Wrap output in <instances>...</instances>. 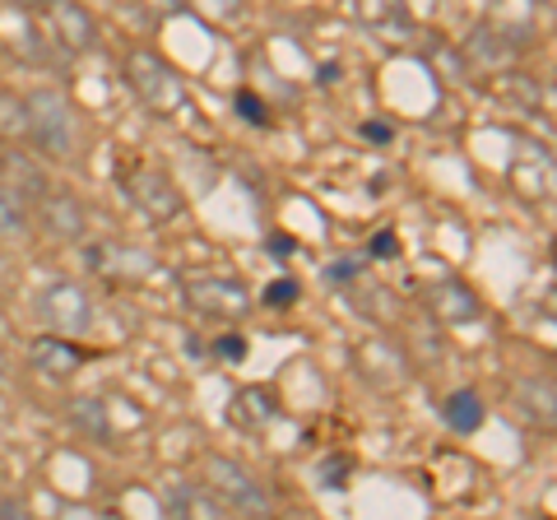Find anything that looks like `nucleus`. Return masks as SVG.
<instances>
[{
  "label": "nucleus",
  "instance_id": "nucleus-1",
  "mask_svg": "<svg viewBox=\"0 0 557 520\" xmlns=\"http://www.w3.org/2000/svg\"><path fill=\"white\" fill-rule=\"evenodd\" d=\"M24 140L38 149V159L47 163H75L84 149V126L79 112L57 84H38L24 94Z\"/></svg>",
  "mask_w": 557,
  "mask_h": 520
},
{
  "label": "nucleus",
  "instance_id": "nucleus-2",
  "mask_svg": "<svg viewBox=\"0 0 557 520\" xmlns=\"http://www.w3.org/2000/svg\"><path fill=\"white\" fill-rule=\"evenodd\" d=\"M121 79L131 84V94L145 102L153 116H172L186 102V79L172 71L168 57L149 47H131L126 57H121Z\"/></svg>",
  "mask_w": 557,
  "mask_h": 520
},
{
  "label": "nucleus",
  "instance_id": "nucleus-3",
  "mask_svg": "<svg viewBox=\"0 0 557 520\" xmlns=\"http://www.w3.org/2000/svg\"><path fill=\"white\" fill-rule=\"evenodd\" d=\"M200 483L214 493L223 516H270V507H274L270 493L260 488V479L233 456H205Z\"/></svg>",
  "mask_w": 557,
  "mask_h": 520
},
{
  "label": "nucleus",
  "instance_id": "nucleus-4",
  "mask_svg": "<svg viewBox=\"0 0 557 520\" xmlns=\"http://www.w3.org/2000/svg\"><path fill=\"white\" fill-rule=\"evenodd\" d=\"M121 196L131 200V210L149 223H177L186 214V196L182 186L153 163H131L121 172Z\"/></svg>",
  "mask_w": 557,
  "mask_h": 520
},
{
  "label": "nucleus",
  "instance_id": "nucleus-5",
  "mask_svg": "<svg viewBox=\"0 0 557 520\" xmlns=\"http://www.w3.org/2000/svg\"><path fill=\"white\" fill-rule=\"evenodd\" d=\"M182 293H186V307L205 321H242L251 311V288L237 274H223V270L190 274Z\"/></svg>",
  "mask_w": 557,
  "mask_h": 520
},
{
  "label": "nucleus",
  "instance_id": "nucleus-6",
  "mask_svg": "<svg viewBox=\"0 0 557 520\" xmlns=\"http://www.w3.org/2000/svg\"><path fill=\"white\" fill-rule=\"evenodd\" d=\"M33 311H38V321L47 331L57 335H84L94 325V293L75 284V280H51L47 288H38V298H33Z\"/></svg>",
  "mask_w": 557,
  "mask_h": 520
},
{
  "label": "nucleus",
  "instance_id": "nucleus-7",
  "mask_svg": "<svg viewBox=\"0 0 557 520\" xmlns=\"http://www.w3.org/2000/svg\"><path fill=\"white\" fill-rule=\"evenodd\" d=\"M28 214H33V228L47 242H57V247L84 242V233H89V210H84V200L65 186H47L42 196L28 205Z\"/></svg>",
  "mask_w": 557,
  "mask_h": 520
},
{
  "label": "nucleus",
  "instance_id": "nucleus-8",
  "mask_svg": "<svg viewBox=\"0 0 557 520\" xmlns=\"http://www.w3.org/2000/svg\"><path fill=\"white\" fill-rule=\"evenodd\" d=\"M42 20H47V42L61 47L65 57H89V51H98V42H102L94 10L79 5V0H47Z\"/></svg>",
  "mask_w": 557,
  "mask_h": 520
},
{
  "label": "nucleus",
  "instance_id": "nucleus-9",
  "mask_svg": "<svg viewBox=\"0 0 557 520\" xmlns=\"http://www.w3.org/2000/svg\"><path fill=\"white\" fill-rule=\"evenodd\" d=\"M354 368L358 376L368 381V386L376 391H399L409 381V358L395 349V344L386 335H368L354 344Z\"/></svg>",
  "mask_w": 557,
  "mask_h": 520
},
{
  "label": "nucleus",
  "instance_id": "nucleus-10",
  "mask_svg": "<svg viewBox=\"0 0 557 520\" xmlns=\"http://www.w3.org/2000/svg\"><path fill=\"white\" fill-rule=\"evenodd\" d=\"M84 362H89V354L75 344V335H38L28 344V368L38 372V376H47V381H70L75 376Z\"/></svg>",
  "mask_w": 557,
  "mask_h": 520
},
{
  "label": "nucleus",
  "instance_id": "nucleus-11",
  "mask_svg": "<svg viewBox=\"0 0 557 520\" xmlns=\"http://www.w3.org/2000/svg\"><path fill=\"white\" fill-rule=\"evenodd\" d=\"M348 14H354V24L358 28H368L372 38H395V42H405L409 33H413V14L405 0H348Z\"/></svg>",
  "mask_w": 557,
  "mask_h": 520
},
{
  "label": "nucleus",
  "instance_id": "nucleus-12",
  "mask_svg": "<svg viewBox=\"0 0 557 520\" xmlns=\"http://www.w3.org/2000/svg\"><path fill=\"white\" fill-rule=\"evenodd\" d=\"M0 186H10L24 205H33L51 186L47 159H33L28 149H0Z\"/></svg>",
  "mask_w": 557,
  "mask_h": 520
},
{
  "label": "nucleus",
  "instance_id": "nucleus-13",
  "mask_svg": "<svg viewBox=\"0 0 557 520\" xmlns=\"http://www.w3.org/2000/svg\"><path fill=\"white\" fill-rule=\"evenodd\" d=\"M525 51V42H516L507 28H493V24H479L465 42V61H474L479 71H507V65Z\"/></svg>",
  "mask_w": 557,
  "mask_h": 520
},
{
  "label": "nucleus",
  "instance_id": "nucleus-14",
  "mask_svg": "<svg viewBox=\"0 0 557 520\" xmlns=\"http://www.w3.org/2000/svg\"><path fill=\"white\" fill-rule=\"evenodd\" d=\"M428 311H432V321H442V325H465L479 317L483 302L465 280H442L428 288Z\"/></svg>",
  "mask_w": 557,
  "mask_h": 520
},
{
  "label": "nucleus",
  "instance_id": "nucleus-15",
  "mask_svg": "<svg viewBox=\"0 0 557 520\" xmlns=\"http://www.w3.org/2000/svg\"><path fill=\"white\" fill-rule=\"evenodd\" d=\"M511 182H516V190L525 200H544L553 190V153L544 145L525 140L520 153H516V163H511Z\"/></svg>",
  "mask_w": 557,
  "mask_h": 520
},
{
  "label": "nucleus",
  "instance_id": "nucleus-16",
  "mask_svg": "<svg viewBox=\"0 0 557 520\" xmlns=\"http://www.w3.org/2000/svg\"><path fill=\"white\" fill-rule=\"evenodd\" d=\"M511 405L516 413L525 419L530 428H553L557 419V391H553V376H525V381H516V391H511Z\"/></svg>",
  "mask_w": 557,
  "mask_h": 520
},
{
  "label": "nucleus",
  "instance_id": "nucleus-17",
  "mask_svg": "<svg viewBox=\"0 0 557 520\" xmlns=\"http://www.w3.org/2000/svg\"><path fill=\"white\" fill-rule=\"evenodd\" d=\"M163 511L182 516V520H214V516H223L214 493H209L200 479H172L163 488Z\"/></svg>",
  "mask_w": 557,
  "mask_h": 520
},
{
  "label": "nucleus",
  "instance_id": "nucleus-18",
  "mask_svg": "<svg viewBox=\"0 0 557 520\" xmlns=\"http://www.w3.org/2000/svg\"><path fill=\"white\" fill-rule=\"evenodd\" d=\"M70 423L102 446H116V437H121V428L112 423V400H102V395H79V400H70Z\"/></svg>",
  "mask_w": 557,
  "mask_h": 520
},
{
  "label": "nucleus",
  "instance_id": "nucleus-19",
  "mask_svg": "<svg viewBox=\"0 0 557 520\" xmlns=\"http://www.w3.org/2000/svg\"><path fill=\"white\" fill-rule=\"evenodd\" d=\"M228 419H233L242 432H260V428H270V423L278 419V400H274V391H270V386H247V391H237V395H233Z\"/></svg>",
  "mask_w": 557,
  "mask_h": 520
},
{
  "label": "nucleus",
  "instance_id": "nucleus-20",
  "mask_svg": "<svg viewBox=\"0 0 557 520\" xmlns=\"http://www.w3.org/2000/svg\"><path fill=\"white\" fill-rule=\"evenodd\" d=\"M483 400H479V391H456V395H446V405H442V419L450 432H479L483 428Z\"/></svg>",
  "mask_w": 557,
  "mask_h": 520
},
{
  "label": "nucleus",
  "instance_id": "nucleus-21",
  "mask_svg": "<svg viewBox=\"0 0 557 520\" xmlns=\"http://www.w3.org/2000/svg\"><path fill=\"white\" fill-rule=\"evenodd\" d=\"M28 228H33L28 205L14 196L10 186H0V247H20V242L28 237Z\"/></svg>",
  "mask_w": 557,
  "mask_h": 520
},
{
  "label": "nucleus",
  "instance_id": "nucleus-22",
  "mask_svg": "<svg viewBox=\"0 0 557 520\" xmlns=\"http://www.w3.org/2000/svg\"><path fill=\"white\" fill-rule=\"evenodd\" d=\"M497 94H502V98H511V102H516V112H530V116L539 112V102H544L539 84H534L530 75H516V71H511V75H502Z\"/></svg>",
  "mask_w": 557,
  "mask_h": 520
},
{
  "label": "nucleus",
  "instance_id": "nucleus-23",
  "mask_svg": "<svg viewBox=\"0 0 557 520\" xmlns=\"http://www.w3.org/2000/svg\"><path fill=\"white\" fill-rule=\"evenodd\" d=\"M24 131H28L24 126V98L0 89V135H5V140H20Z\"/></svg>",
  "mask_w": 557,
  "mask_h": 520
},
{
  "label": "nucleus",
  "instance_id": "nucleus-24",
  "mask_svg": "<svg viewBox=\"0 0 557 520\" xmlns=\"http://www.w3.org/2000/svg\"><path fill=\"white\" fill-rule=\"evenodd\" d=\"M233 108H237V116H242V121H251V126H270V112H265V102H260L251 89H242V94L233 98Z\"/></svg>",
  "mask_w": 557,
  "mask_h": 520
},
{
  "label": "nucleus",
  "instance_id": "nucleus-25",
  "mask_svg": "<svg viewBox=\"0 0 557 520\" xmlns=\"http://www.w3.org/2000/svg\"><path fill=\"white\" fill-rule=\"evenodd\" d=\"M298 280H288V274H284V280H274L270 288H265V298H260V302H265V307H293V302H298Z\"/></svg>",
  "mask_w": 557,
  "mask_h": 520
},
{
  "label": "nucleus",
  "instance_id": "nucleus-26",
  "mask_svg": "<svg viewBox=\"0 0 557 520\" xmlns=\"http://www.w3.org/2000/svg\"><path fill=\"white\" fill-rule=\"evenodd\" d=\"M200 5L214 14V20H223V24H233V20H242V10H247V0H200Z\"/></svg>",
  "mask_w": 557,
  "mask_h": 520
},
{
  "label": "nucleus",
  "instance_id": "nucleus-27",
  "mask_svg": "<svg viewBox=\"0 0 557 520\" xmlns=\"http://www.w3.org/2000/svg\"><path fill=\"white\" fill-rule=\"evenodd\" d=\"M348 470H354V460H348V456H330L325 465H321V479L330 483V488H344V474Z\"/></svg>",
  "mask_w": 557,
  "mask_h": 520
},
{
  "label": "nucleus",
  "instance_id": "nucleus-28",
  "mask_svg": "<svg viewBox=\"0 0 557 520\" xmlns=\"http://www.w3.org/2000/svg\"><path fill=\"white\" fill-rule=\"evenodd\" d=\"M214 349L223 354V358H247V339H237V335H223Z\"/></svg>",
  "mask_w": 557,
  "mask_h": 520
},
{
  "label": "nucleus",
  "instance_id": "nucleus-29",
  "mask_svg": "<svg viewBox=\"0 0 557 520\" xmlns=\"http://www.w3.org/2000/svg\"><path fill=\"white\" fill-rule=\"evenodd\" d=\"M395 247H399L395 233H376V237H372V256H376V260H391V256H395Z\"/></svg>",
  "mask_w": 557,
  "mask_h": 520
},
{
  "label": "nucleus",
  "instance_id": "nucleus-30",
  "mask_svg": "<svg viewBox=\"0 0 557 520\" xmlns=\"http://www.w3.org/2000/svg\"><path fill=\"white\" fill-rule=\"evenodd\" d=\"M0 5H10V10H20V14H42L47 0H0Z\"/></svg>",
  "mask_w": 557,
  "mask_h": 520
},
{
  "label": "nucleus",
  "instance_id": "nucleus-31",
  "mask_svg": "<svg viewBox=\"0 0 557 520\" xmlns=\"http://www.w3.org/2000/svg\"><path fill=\"white\" fill-rule=\"evenodd\" d=\"M362 135H368V140H391L395 126H381V121H368V126H362Z\"/></svg>",
  "mask_w": 557,
  "mask_h": 520
},
{
  "label": "nucleus",
  "instance_id": "nucleus-32",
  "mask_svg": "<svg viewBox=\"0 0 557 520\" xmlns=\"http://www.w3.org/2000/svg\"><path fill=\"white\" fill-rule=\"evenodd\" d=\"M10 376H14V358L0 349V391H10Z\"/></svg>",
  "mask_w": 557,
  "mask_h": 520
},
{
  "label": "nucleus",
  "instance_id": "nucleus-33",
  "mask_svg": "<svg viewBox=\"0 0 557 520\" xmlns=\"http://www.w3.org/2000/svg\"><path fill=\"white\" fill-rule=\"evenodd\" d=\"M28 507H24V502H0V516H5V520H14V516H24Z\"/></svg>",
  "mask_w": 557,
  "mask_h": 520
},
{
  "label": "nucleus",
  "instance_id": "nucleus-34",
  "mask_svg": "<svg viewBox=\"0 0 557 520\" xmlns=\"http://www.w3.org/2000/svg\"><path fill=\"white\" fill-rule=\"evenodd\" d=\"M288 247H293L288 237H270V251H274V260H278V251H288Z\"/></svg>",
  "mask_w": 557,
  "mask_h": 520
}]
</instances>
